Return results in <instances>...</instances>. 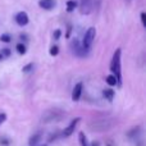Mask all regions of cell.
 <instances>
[{
	"label": "cell",
	"instance_id": "2",
	"mask_svg": "<svg viewBox=\"0 0 146 146\" xmlns=\"http://www.w3.org/2000/svg\"><path fill=\"white\" fill-rule=\"evenodd\" d=\"M121 56H122V49H117L113 53L110 62V72L111 74L115 76L118 81V86H122V66H121Z\"/></svg>",
	"mask_w": 146,
	"mask_h": 146
},
{
	"label": "cell",
	"instance_id": "15",
	"mask_svg": "<svg viewBox=\"0 0 146 146\" xmlns=\"http://www.w3.org/2000/svg\"><path fill=\"white\" fill-rule=\"evenodd\" d=\"M15 50H17V53L19 54V55H25L26 54V45L23 42H19V44H17L15 45Z\"/></svg>",
	"mask_w": 146,
	"mask_h": 146
},
{
	"label": "cell",
	"instance_id": "21",
	"mask_svg": "<svg viewBox=\"0 0 146 146\" xmlns=\"http://www.w3.org/2000/svg\"><path fill=\"white\" fill-rule=\"evenodd\" d=\"M10 54H12V51H10V49H8V48H5V49H3L1 50V55L3 56H10Z\"/></svg>",
	"mask_w": 146,
	"mask_h": 146
},
{
	"label": "cell",
	"instance_id": "16",
	"mask_svg": "<svg viewBox=\"0 0 146 146\" xmlns=\"http://www.w3.org/2000/svg\"><path fill=\"white\" fill-rule=\"evenodd\" d=\"M78 139H80L81 146H90V144H88V141H87V139H86L83 132H80V133H78Z\"/></svg>",
	"mask_w": 146,
	"mask_h": 146
},
{
	"label": "cell",
	"instance_id": "18",
	"mask_svg": "<svg viewBox=\"0 0 146 146\" xmlns=\"http://www.w3.org/2000/svg\"><path fill=\"white\" fill-rule=\"evenodd\" d=\"M49 53H50L51 56H56L59 54V46L58 45H53L50 48V51H49Z\"/></svg>",
	"mask_w": 146,
	"mask_h": 146
},
{
	"label": "cell",
	"instance_id": "10",
	"mask_svg": "<svg viewBox=\"0 0 146 146\" xmlns=\"http://www.w3.org/2000/svg\"><path fill=\"white\" fill-rule=\"evenodd\" d=\"M55 5H56V0H40L38 1V7L45 10H51Z\"/></svg>",
	"mask_w": 146,
	"mask_h": 146
},
{
	"label": "cell",
	"instance_id": "5",
	"mask_svg": "<svg viewBox=\"0 0 146 146\" xmlns=\"http://www.w3.org/2000/svg\"><path fill=\"white\" fill-rule=\"evenodd\" d=\"M71 49H72V53L74 54L76 56H80V58H85V56H87V54H88V51L83 49L82 44H81L77 38H73L72 40Z\"/></svg>",
	"mask_w": 146,
	"mask_h": 146
},
{
	"label": "cell",
	"instance_id": "22",
	"mask_svg": "<svg viewBox=\"0 0 146 146\" xmlns=\"http://www.w3.org/2000/svg\"><path fill=\"white\" fill-rule=\"evenodd\" d=\"M7 121V113H4V111H1L0 113V126H1L4 122Z\"/></svg>",
	"mask_w": 146,
	"mask_h": 146
},
{
	"label": "cell",
	"instance_id": "12",
	"mask_svg": "<svg viewBox=\"0 0 146 146\" xmlns=\"http://www.w3.org/2000/svg\"><path fill=\"white\" fill-rule=\"evenodd\" d=\"M41 140V133L38 132V133H35V135H32L31 136V139H30V141H28V145L30 146H37L38 144V141Z\"/></svg>",
	"mask_w": 146,
	"mask_h": 146
},
{
	"label": "cell",
	"instance_id": "23",
	"mask_svg": "<svg viewBox=\"0 0 146 146\" xmlns=\"http://www.w3.org/2000/svg\"><path fill=\"white\" fill-rule=\"evenodd\" d=\"M141 22H142V26L146 27V13L145 12L141 13Z\"/></svg>",
	"mask_w": 146,
	"mask_h": 146
},
{
	"label": "cell",
	"instance_id": "7",
	"mask_svg": "<svg viewBox=\"0 0 146 146\" xmlns=\"http://www.w3.org/2000/svg\"><path fill=\"white\" fill-rule=\"evenodd\" d=\"M80 121H81V118H74V119H73L71 123H69L68 126L64 128V131L62 132V136H63V137H69V136H72L73 132H74V129L77 128V124L80 123Z\"/></svg>",
	"mask_w": 146,
	"mask_h": 146
},
{
	"label": "cell",
	"instance_id": "14",
	"mask_svg": "<svg viewBox=\"0 0 146 146\" xmlns=\"http://www.w3.org/2000/svg\"><path fill=\"white\" fill-rule=\"evenodd\" d=\"M76 8H77V1L76 0H68L67 1V12L68 13H72Z\"/></svg>",
	"mask_w": 146,
	"mask_h": 146
},
{
	"label": "cell",
	"instance_id": "24",
	"mask_svg": "<svg viewBox=\"0 0 146 146\" xmlns=\"http://www.w3.org/2000/svg\"><path fill=\"white\" fill-rule=\"evenodd\" d=\"M71 32H72V26L68 25V27H67V33H66V37H67V38L71 36Z\"/></svg>",
	"mask_w": 146,
	"mask_h": 146
},
{
	"label": "cell",
	"instance_id": "11",
	"mask_svg": "<svg viewBox=\"0 0 146 146\" xmlns=\"http://www.w3.org/2000/svg\"><path fill=\"white\" fill-rule=\"evenodd\" d=\"M103 96L108 101H113L114 96H115V92H114V90H111V88H105V90L103 91Z\"/></svg>",
	"mask_w": 146,
	"mask_h": 146
},
{
	"label": "cell",
	"instance_id": "13",
	"mask_svg": "<svg viewBox=\"0 0 146 146\" xmlns=\"http://www.w3.org/2000/svg\"><path fill=\"white\" fill-rule=\"evenodd\" d=\"M105 81L109 86H118V81H117V78L114 74H109L108 77L105 78Z\"/></svg>",
	"mask_w": 146,
	"mask_h": 146
},
{
	"label": "cell",
	"instance_id": "6",
	"mask_svg": "<svg viewBox=\"0 0 146 146\" xmlns=\"http://www.w3.org/2000/svg\"><path fill=\"white\" fill-rule=\"evenodd\" d=\"M96 8L95 0H80V13L81 14H90Z\"/></svg>",
	"mask_w": 146,
	"mask_h": 146
},
{
	"label": "cell",
	"instance_id": "8",
	"mask_svg": "<svg viewBox=\"0 0 146 146\" xmlns=\"http://www.w3.org/2000/svg\"><path fill=\"white\" fill-rule=\"evenodd\" d=\"M14 21H15V23H17L18 26L25 27V26L28 25L30 18H28V14L26 12H18L17 14H15V17H14Z\"/></svg>",
	"mask_w": 146,
	"mask_h": 146
},
{
	"label": "cell",
	"instance_id": "3",
	"mask_svg": "<svg viewBox=\"0 0 146 146\" xmlns=\"http://www.w3.org/2000/svg\"><path fill=\"white\" fill-rule=\"evenodd\" d=\"M63 118H66V111L62 109L54 108V109H49L45 113L42 114V122L45 123H50V122H59Z\"/></svg>",
	"mask_w": 146,
	"mask_h": 146
},
{
	"label": "cell",
	"instance_id": "4",
	"mask_svg": "<svg viewBox=\"0 0 146 146\" xmlns=\"http://www.w3.org/2000/svg\"><path fill=\"white\" fill-rule=\"evenodd\" d=\"M95 36H96V30L95 27H90L87 31L85 32V36H83V40H82V46L85 50L90 51L91 46L94 44V40H95Z\"/></svg>",
	"mask_w": 146,
	"mask_h": 146
},
{
	"label": "cell",
	"instance_id": "19",
	"mask_svg": "<svg viewBox=\"0 0 146 146\" xmlns=\"http://www.w3.org/2000/svg\"><path fill=\"white\" fill-rule=\"evenodd\" d=\"M33 63H30V64H27V66H25L22 68V71L25 72V73H28V72H31V71H33Z\"/></svg>",
	"mask_w": 146,
	"mask_h": 146
},
{
	"label": "cell",
	"instance_id": "27",
	"mask_svg": "<svg viewBox=\"0 0 146 146\" xmlns=\"http://www.w3.org/2000/svg\"><path fill=\"white\" fill-rule=\"evenodd\" d=\"M37 146H45V145H37Z\"/></svg>",
	"mask_w": 146,
	"mask_h": 146
},
{
	"label": "cell",
	"instance_id": "25",
	"mask_svg": "<svg viewBox=\"0 0 146 146\" xmlns=\"http://www.w3.org/2000/svg\"><path fill=\"white\" fill-rule=\"evenodd\" d=\"M19 38L22 40V42H23V41H27V38H28L27 33H21V35H19Z\"/></svg>",
	"mask_w": 146,
	"mask_h": 146
},
{
	"label": "cell",
	"instance_id": "26",
	"mask_svg": "<svg viewBox=\"0 0 146 146\" xmlns=\"http://www.w3.org/2000/svg\"><path fill=\"white\" fill-rule=\"evenodd\" d=\"M3 59H4V56L1 55V53H0V60H3Z\"/></svg>",
	"mask_w": 146,
	"mask_h": 146
},
{
	"label": "cell",
	"instance_id": "9",
	"mask_svg": "<svg viewBox=\"0 0 146 146\" xmlns=\"http://www.w3.org/2000/svg\"><path fill=\"white\" fill-rule=\"evenodd\" d=\"M82 88H83L82 82H78V83H76L74 85L73 91H72V100L73 101H78L81 99V95H82Z\"/></svg>",
	"mask_w": 146,
	"mask_h": 146
},
{
	"label": "cell",
	"instance_id": "1",
	"mask_svg": "<svg viewBox=\"0 0 146 146\" xmlns=\"http://www.w3.org/2000/svg\"><path fill=\"white\" fill-rule=\"evenodd\" d=\"M114 124V119L109 118V117H99L95 118L90 122V129L94 132H105L113 127Z\"/></svg>",
	"mask_w": 146,
	"mask_h": 146
},
{
	"label": "cell",
	"instance_id": "20",
	"mask_svg": "<svg viewBox=\"0 0 146 146\" xmlns=\"http://www.w3.org/2000/svg\"><path fill=\"white\" fill-rule=\"evenodd\" d=\"M60 36H62V31L60 30H55V31H54V33H53L54 40H59V38H60Z\"/></svg>",
	"mask_w": 146,
	"mask_h": 146
},
{
	"label": "cell",
	"instance_id": "17",
	"mask_svg": "<svg viewBox=\"0 0 146 146\" xmlns=\"http://www.w3.org/2000/svg\"><path fill=\"white\" fill-rule=\"evenodd\" d=\"M0 41H3V42H7V44H9L10 41H12V36H10L9 33H3V35L0 36Z\"/></svg>",
	"mask_w": 146,
	"mask_h": 146
}]
</instances>
